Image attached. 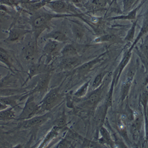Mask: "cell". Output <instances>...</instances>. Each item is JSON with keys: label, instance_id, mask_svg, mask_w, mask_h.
<instances>
[{"label": "cell", "instance_id": "28", "mask_svg": "<svg viewBox=\"0 0 148 148\" xmlns=\"http://www.w3.org/2000/svg\"><path fill=\"white\" fill-rule=\"evenodd\" d=\"M52 1V0H42L41 1L38 3H34L33 4L28 3L26 4L28 5L27 8L29 10L32 11H37L42 7L46 6L49 3H50Z\"/></svg>", "mask_w": 148, "mask_h": 148}, {"label": "cell", "instance_id": "10", "mask_svg": "<svg viewBox=\"0 0 148 148\" xmlns=\"http://www.w3.org/2000/svg\"><path fill=\"white\" fill-rule=\"evenodd\" d=\"M52 71V67L46 63L33 64L28 71V77L24 84L27 83L29 80L32 79L34 77L38 76L42 73Z\"/></svg>", "mask_w": 148, "mask_h": 148}, {"label": "cell", "instance_id": "24", "mask_svg": "<svg viewBox=\"0 0 148 148\" xmlns=\"http://www.w3.org/2000/svg\"><path fill=\"white\" fill-rule=\"evenodd\" d=\"M96 43H106V42H113V43H119L121 42V40L117 36L113 34H107L103 35L97 39L94 40Z\"/></svg>", "mask_w": 148, "mask_h": 148}, {"label": "cell", "instance_id": "5", "mask_svg": "<svg viewBox=\"0 0 148 148\" xmlns=\"http://www.w3.org/2000/svg\"><path fill=\"white\" fill-rule=\"evenodd\" d=\"M50 8L53 13L59 14H71L69 13H73L78 14L75 8L71 5L65 0H52L46 5Z\"/></svg>", "mask_w": 148, "mask_h": 148}, {"label": "cell", "instance_id": "4", "mask_svg": "<svg viewBox=\"0 0 148 148\" xmlns=\"http://www.w3.org/2000/svg\"><path fill=\"white\" fill-rule=\"evenodd\" d=\"M26 100L25 104L22 108L21 112L16 119L18 121L29 119L35 116L40 114L39 103H38L36 101L34 95H29Z\"/></svg>", "mask_w": 148, "mask_h": 148}, {"label": "cell", "instance_id": "13", "mask_svg": "<svg viewBox=\"0 0 148 148\" xmlns=\"http://www.w3.org/2000/svg\"><path fill=\"white\" fill-rule=\"evenodd\" d=\"M37 49H38V43L36 42L34 39L29 42L23 49V56L24 58L27 61L33 59Z\"/></svg>", "mask_w": 148, "mask_h": 148}, {"label": "cell", "instance_id": "19", "mask_svg": "<svg viewBox=\"0 0 148 148\" xmlns=\"http://www.w3.org/2000/svg\"><path fill=\"white\" fill-rule=\"evenodd\" d=\"M148 33V9L146 11V13L144 15V18L143 21L142 26L141 27L140 31L137 36L136 39L132 44L131 47L129 49V52H132V49L134 48V47L138 43V42L139 41V40L142 38L143 36H145L146 34Z\"/></svg>", "mask_w": 148, "mask_h": 148}, {"label": "cell", "instance_id": "7", "mask_svg": "<svg viewBox=\"0 0 148 148\" xmlns=\"http://www.w3.org/2000/svg\"><path fill=\"white\" fill-rule=\"evenodd\" d=\"M51 118V113L49 112L43 115H37L29 119L22 120L18 128L21 129H29L39 127Z\"/></svg>", "mask_w": 148, "mask_h": 148}, {"label": "cell", "instance_id": "30", "mask_svg": "<svg viewBox=\"0 0 148 148\" xmlns=\"http://www.w3.org/2000/svg\"><path fill=\"white\" fill-rule=\"evenodd\" d=\"M106 74H107V72H103L98 74V75H97V76L95 78L92 84V87L94 90L98 88L100 85H101L103 79L104 77L106 75Z\"/></svg>", "mask_w": 148, "mask_h": 148}, {"label": "cell", "instance_id": "31", "mask_svg": "<svg viewBox=\"0 0 148 148\" xmlns=\"http://www.w3.org/2000/svg\"><path fill=\"white\" fill-rule=\"evenodd\" d=\"M115 79L116 77H114L113 79V81L112 83V86H111L110 91L107 94V100H106V107L107 108H109L110 107L112 106V101H113V90H114V87L116 85L115 83Z\"/></svg>", "mask_w": 148, "mask_h": 148}, {"label": "cell", "instance_id": "20", "mask_svg": "<svg viewBox=\"0 0 148 148\" xmlns=\"http://www.w3.org/2000/svg\"><path fill=\"white\" fill-rule=\"evenodd\" d=\"M60 54L62 58L79 56L77 49L72 44H66L62 48Z\"/></svg>", "mask_w": 148, "mask_h": 148}, {"label": "cell", "instance_id": "32", "mask_svg": "<svg viewBox=\"0 0 148 148\" xmlns=\"http://www.w3.org/2000/svg\"><path fill=\"white\" fill-rule=\"evenodd\" d=\"M137 22L138 20H136L133 24L130 27V29H129V30L128 31L127 35L126 36L125 40L127 42H131L133 40L134 37V34H135V31H136V27L137 25Z\"/></svg>", "mask_w": 148, "mask_h": 148}, {"label": "cell", "instance_id": "8", "mask_svg": "<svg viewBox=\"0 0 148 148\" xmlns=\"http://www.w3.org/2000/svg\"><path fill=\"white\" fill-rule=\"evenodd\" d=\"M32 33V30H27L23 28L16 27L11 29L9 32L7 38L4 42L9 43H17L22 41L25 36L29 34Z\"/></svg>", "mask_w": 148, "mask_h": 148}, {"label": "cell", "instance_id": "3", "mask_svg": "<svg viewBox=\"0 0 148 148\" xmlns=\"http://www.w3.org/2000/svg\"><path fill=\"white\" fill-rule=\"evenodd\" d=\"M52 71L40 74L38 77L35 87L27 93H23L20 97V101L26 99L29 95L39 93L40 94H46L48 91L49 85L52 78Z\"/></svg>", "mask_w": 148, "mask_h": 148}, {"label": "cell", "instance_id": "44", "mask_svg": "<svg viewBox=\"0 0 148 148\" xmlns=\"http://www.w3.org/2000/svg\"><path fill=\"white\" fill-rule=\"evenodd\" d=\"M19 1L21 2V3L24 4H26L31 2L32 0H19Z\"/></svg>", "mask_w": 148, "mask_h": 148}, {"label": "cell", "instance_id": "26", "mask_svg": "<svg viewBox=\"0 0 148 148\" xmlns=\"http://www.w3.org/2000/svg\"><path fill=\"white\" fill-rule=\"evenodd\" d=\"M90 81H88L87 82H85L81 87H80L76 91V92L74 93V96L78 98L85 97L88 92L89 87H90Z\"/></svg>", "mask_w": 148, "mask_h": 148}, {"label": "cell", "instance_id": "41", "mask_svg": "<svg viewBox=\"0 0 148 148\" xmlns=\"http://www.w3.org/2000/svg\"><path fill=\"white\" fill-rule=\"evenodd\" d=\"M92 4L95 7L102 8L105 5V2L104 0H93Z\"/></svg>", "mask_w": 148, "mask_h": 148}, {"label": "cell", "instance_id": "25", "mask_svg": "<svg viewBox=\"0 0 148 148\" xmlns=\"http://www.w3.org/2000/svg\"><path fill=\"white\" fill-rule=\"evenodd\" d=\"M142 5V4L136 7V8L132 10L130 12L127 13V15H121V16H119L116 17H111L108 18L110 20H134L136 18L137 16V12L138 10L140 8V6Z\"/></svg>", "mask_w": 148, "mask_h": 148}, {"label": "cell", "instance_id": "45", "mask_svg": "<svg viewBox=\"0 0 148 148\" xmlns=\"http://www.w3.org/2000/svg\"><path fill=\"white\" fill-rule=\"evenodd\" d=\"M2 78V77H1V74H0V78Z\"/></svg>", "mask_w": 148, "mask_h": 148}, {"label": "cell", "instance_id": "33", "mask_svg": "<svg viewBox=\"0 0 148 148\" xmlns=\"http://www.w3.org/2000/svg\"><path fill=\"white\" fill-rule=\"evenodd\" d=\"M55 126H56L60 128L61 129H64L67 124V121H66V117L65 115V113H62L58 119H56L55 121Z\"/></svg>", "mask_w": 148, "mask_h": 148}, {"label": "cell", "instance_id": "38", "mask_svg": "<svg viewBox=\"0 0 148 148\" xmlns=\"http://www.w3.org/2000/svg\"><path fill=\"white\" fill-rule=\"evenodd\" d=\"M141 103L143 105V109L146 110L147 104L148 103V92L145 90L143 91L141 97Z\"/></svg>", "mask_w": 148, "mask_h": 148}, {"label": "cell", "instance_id": "9", "mask_svg": "<svg viewBox=\"0 0 148 148\" xmlns=\"http://www.w3.org/2000/svg\"><path fill=\"white\" fill-rule=\"evenodd\" d=\"M106 55V53L101 54V55L97 56L95 59H93L91 60H90L87 62L84 63L82 65H80L76 69V72L78 76L82 77L85 76L88 74L90 71L98 63H100L101 60H103L104 56Z\"/></svg>", "mask_w": 148, "mask_h": 148}, {"label": "cell", "instance_id": "1", "mask_svg": "<svg viewBox=\"0 0 148 148\" xmlns=\"http://www.w3.org/2000/svg\"><path fill=\"white\" fill-rule=\"evenodd\" d=\"M79 14H59L49 12H36L31 18L32 31L33 38L38 43L42 33L50 26L53 19L69 16H78Z\"/></svg>", "mask_w": 148, "mask_h": 148}, {"label": "cell", "instance_id": "42", "mask_svg": "<svg viewBox=\"0 0 148 148\" xmlns=\"http://www.w3.org/2000/svg\"><path fill=\"white\" fill-rule=\"evenodd\" d=\"M8 107H10L8 106H7L5 104H4L1 102H0V112H1V111L7 109Z\"/></svg>", "mask_w": 148, "mask_h": 148}, {"label": "cell", "instance_id": "43", "mask_svg": "<svg viewBox=\"0 0 148 148\" xmlns=\"http://www.w3.org/2000/svg\"><path fill=\"white\" fill-rule=\"evenodd\" d=\"M68 1L75 4H79L83 2L84 0H68Z\"/></svg>", "mask_w": 148, "mask_h": 148}, {"label": "cell", "instance_id": "18", "mask_svg": "<svg viewBox=\"0 0 148 148\" xmlns=\"http://www.w3.org/2000/svg\"><path fill=\"white\" fill-rule=\"evenodd\" d=\"M134 75V70L132 69L129 71L126 80L125 81L124 84H123L122 85L121 91V101H124L129 94Z\"/></svg>", "mask_w": 148, "mask_h": 148}, {"label": "cell", "instance_id": "17", "mask_svg": "<svg viewBox=\"0 0 148 148\" xmlns=\"http://www.w3.org/2000/svg\"><path fill=\"white\" fill-rule=\"evenodd\" d=\"M17 80L14 75L8 74L5 77L0 78V91L14 88L17 85Z\"/></svg>", "mask_w": 148, "mask_h": 148}, {"label": "cell", "instance_id": "35", "mask_svg": "<svg viewBox=\"0 0 148 148\" xmlns=\"http://www.w3.org/2000/svg\"><path fill=\"white\" fill-rule=\"evenodd\" d=\"M136 1V0H123V4L124 12L125 13L128 12L132 8Z\"/></svg>", "mask_w": 148, "mask_h": 148}, {"label": "cell", "instance_id": "16", "mask_svg": "<svg viewBox=\"0 0 148 148\" xmlns=\"http://www.w3.org/2000/svg\"><path fill=\"white\" fill-rule=\"evenodd\" d=\"M43 39L46 40L47 39H51L63 43L66 42L69 40V38L63 32L60 30H54L44 35Z\"/></svg>", "mask_w": 148, "mask_h": 148}, {"label": "cell", "instance_id": "40", "mask_svg": "<svg viewBox=\"0 0 148 148\" xmlns=\"http://www.w3.org/2000/svg\"><path fill=\"white\" fill-rule=\"evenodd\" d=\"M140 48L144 56L148 59V36L145 40L144 43L141 46Z\"/></svg>", "mask_w": 148, "mask_h": 148}, {"label": "cell", "instance_id": "11", "mask_svg": "<svg viewBox=\"0 0 148 148\" xmlns=\"http://www.w3.org/2000/svg\"><path fill=\"white\" fill-rule=\"evenodd\" d=\"M81 61V59L79 56L62 58L58 68L62 71H69L79 66Z\"/></svg>", "mask_w": 148, "mask_h": 148}, {"label": "cell", "instance_id": "12", "mask_svg": "<svg viewBox=\"0 0 148 148\" xmlns=\"http://www.w3.org/2000/svg\"><path fill=\"white\" fill-rule=\"evenodd\" d=\"M103 88L101 85L95 90L88 97L87 100L82 104L83 106L90 108H92L96 106L101 99L103 94Z\"/></svg>", "mask_w": 148, "mask_h": 148}, {"label": "cell", "instance_id": "36", "mask_svg": "<svg viewBox=\"0 0 148 148\" xmlns=\"http://www.w3.org/2000/svg\"><path fill=\"white\" fill-rule=\"evenodd\" d=\"M21 2L19 0H0V4L10 7H16Z\"/></svg>", "mask_w": 148, "mask_h": 148}, {"label": "cell", "instance_id": "39", "mask_svg": "<svg viewBox=\"0 0 148 148\" xmlns=\"http://www.w3.org/2000/svg\"><path fill=\"white\" fill-rule=\"evenodd\" d=\"M145 115V139L148 141V114L146 110H144Z\"/></svg>", "mask_w": 148, "mask_h": 148}, {"label": "cell", "instance_id": "27", "mask_svg": "<svg viewBox=\"0 0 148 148\" xmlns=\"http://www.w3.org/2000/svg\"><path fill=\"white\" fill-rule=\"evenodd\" d=\"M141 126V121L139 118L136 119L131 126V133L133 136V138L136 140L138 139L139 131Z\"/></svg>", "mask_w": 148, "mask_h": 148}, {"label": "cell", "instance_id": "22", "mask_svg": "<svg viewBox=\"0 0 148 148\" xmlns=\"http://www.w3.org/2000/svg\"><path fill=\"white\" fill-rule=\"evenodd\" d=\"M16 119L15 109L13 107H8L0 112V121H10Z\"/></svg>", "mask_w": 148, "mask_h": 148}, {"label": "cell", "instance_id": "29", "mask_svg": "<svg viewBox=\"0 0 148 148\" xmlns=\"http://www.w3.org/2000/svg\"><path fill=\"white\" fill-rule=\"evenodd\" d=\"M100 134H101L102 140L105 143H107L110 146H112V147L113 146V142L112 140V139H111L110 134L106 128L101 127V128L100 129Z\"/></svg>", "mask_w": 148, "mask_h": 148}, {"label": "cell", "instance_id": "15", "mask_svg": "<svg viewBox=\"0 0 148 148\" xmlns=\"http://www.w3.org/2000/svg\"><path fill=\"white\" fill-rule=\"evenodd\" d=\"M61 129L59 128V127L56 126H53L52 128L51 129V130L49 131L47 134L46 135V136L42 140V142L40 143L38 147H46L49 146V144H51V143L58 137V136L60 132L61 131Z\"/></svg>", "mask_w": 148, "mask_h": 148}, {"label": "cell", "instance_id": "34", "mask_svg": "<svg viewBox=\"0 0 148 148\" xmlns=\"http://www.w3.org/2000/svg\"><path fill=\"white\" fill-rule=\"evenodd\" d=\"M72 30L77 39H81L83 38L84 32L83 29L81 26L77 25V24H73L72 26Z\"/></svg>", "mask_w": 148, "mask_h": 148}, {"label": "cell", "instance_id": "2", "mask_svg": "<svg viewBox=\"0 0 148 148\" xmlns=\"http://www.w3.org/2000/svg\"><path fill=\"white\" fill-rule=\"evenodd\" d=\"M62 100L63 95L60 92V87H56L49 90L39 102L40 113L49 112L60 103Z\"/></svg>", "mask_w": 148, "mask_h": 148}, {"label": "cell", "instance_id": "21", "mask_svg": "<svg viewBox=\"0 0 148 148\" xmlns=\"http://www.w3.org/2000/svg\"><path fill=\"white\" fill-rule=\"evenodd\" d=\"M0 62L4 64L11 72H13L14 67L11 62V58L8 52L2 47H0Z\"/></svg>", "mask_w": 148, "mask_h": 148}, {"label": "cell", "instance_id": "37", "mask_svg": "<svg viewBox=\"0 0 148 148\" xmlns=\"http://www.w3.org/2000/svg\"><path fill=\"white\" fill-rule=\"evenodd\" d=\"M73 145L72 142L66 139H62L58 144L55 147L60 148V147H72Z\"/></svg>", "mask_w": 148, "mask_h": 148}, {"label": "cell", "instance_id": "6", "mask_svg": "<svg viewBox=\"0 0 148 148\" xmlns=\"http://www.w3.org/2000/svg\"><path fill=\"white\" fill-rule=\"evenodd\" d=\"M61 43L51 39L46 40V42L43 49V56L46 57L45 62L46 64L49 65L50 62L60 52L62 48L63 47H61Z\"/></svg>", "mask_w": 148, "mask_h": 148}, {"label": "cell", "instance_id": "14", "mask_svg": "<svg viewBox=\"0 0 148 148\" xmlns=\"http://www.w3.org/2000/svg\"><path fill=\"white\" fill-rule=\"evenodd\" d=\"M23 94V93L6 96L0 95V102L5 104L9 107H13L15 110L16 108H20L18 102L20 101V97Z\"/></svg>", "mask_w": 148, "mask_h": 148}, {"label": "cell", "instance_id": "23", "mask_svg": "<svg viewBox=\"0 0 148 148\" xmlns=\"http://www.w3.org/2000/svg\"><path fill=\"white\" fill-rule=\"evenodd\" d=\"M132 57V52H128L126 55L125 56V57L123 58L121 62H120L118 69H117V72L116 73V79H115V83L116 84L117 83L121 75V74L122 73V72L124 70V69L125 68V67L127 66V65L128 64L130 60V58Z\"/></svg>", "mask_w": 148, "mask_h": 148}]
</instances>
